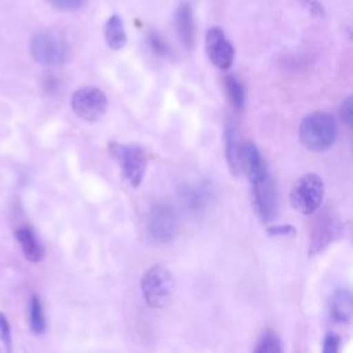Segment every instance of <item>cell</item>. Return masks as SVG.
Instances as JSON below:
<instances>
[{"mask_svg": "<svg viewBox=\"0 0 353 353\" xmlns=\"http://www.w3.org/2000/svg\"><path fill=\"white\" fill-rule=\"evenodd\" d=\"M338 137V125L334 116L328 112H313L306 114L299 125V139L312 152L330 149Z\"/></svg>", "mask_w": 353, "mask_h": 353, "instance_id": "1", "label": "cell"}, {"mask_svg": "<svg viewBox=\"0 0 353 353\" xmlns=\"http://www.w3.org/2000/svg\"><path fill=\"white\" fill-rule=\"evenodd\" d=\"M29 50L32 58L44 66H59L69 54L68 41L59 32L52 29L37 32L30 40Z\"/></svg>", "mask_w": 353, "mask_h": 353, "instance_id": "2", "label": "cell"}, {"mask_svg": "<svg viewBox=\"0 0 353 353\" xmlns=\"http://www.w3.org/2000/svg\"><path fill=\"white\" fill-rule=\"evenodd\" d=\"M141 290L146 303L150 307L160 309L167 306L174 290V279L171 272L163 265H153L143 273Z\"/></svg>", "mask_w": 353, "mask_h": 353, "instance_id": "3", "label": "cell"}, {"mask_svg": "<svg viewBox=\"0 0 353 353\" xmlns=\"http://www.w3.org/2000/svg\"><path fill=\"white\" fill-rule=\"evenodd\" d=\"M109 154L117 161L124 178L132 188H138L146 171V153L137 145H123L119 142H109Z\"/></svg>", "mask_w": 353, "mask_h": 353, "instance_id": "4", "label": "cell"}, {"mask_svg": "<svg viewBox=\"0 0 353 353\" xmlns=\"http://www.w3.org/2000/svg\"><path fill=\"white\" fill-rule=\"evenodd\" d=\"M324 199V182L314 174L302 175L292 186L290 201L295 211L309 215L319 210Z\"/></svg>", "mask_w": 353, "mask_h": 353, "instance_id": "5", "label": "cell"}, {"mask_svg": "<svg viewBox=\"0 0 353 353\" xmlns=\"http://www.w3.org/2000/svg\"><path fill=\"white\" fill-rule=\"evenodd\" d=\"M176 228L178 218L172 205L167 203H156L150 207L146 230L152 241L159 244L170 243L176 234Z\"/></svg>", "mask_w": 353, "mask_h": 353, "instance_id": "6", "label": "cell"}, {"mask_svg": "<svg viewBox=\"0 0 353 353\" xmlns=\"http://www.w3.org/2000/svg\"><path fill=\"white\" fill-rule=\"evenodd\" d=\"M70 105L73 112L83 120L95 121L99 120L108 108V98L105 92L98 87H81L72 95Z\"/></svg>", "mask_w": 353, "mask_h": 353, "instance_id": "7", "label": "cell"}, {"mask_svg": "<svg viewBox=\"0 0 353 353\" xmlns=\"http://www.w3.org/2000/svg\"><path fill=\"white\" fill-rule=\"evenodd\" d=\"M205 51L208 59L221 70H228L234 59V47L226 37L225 32L212 26L205 33Z\"/></svg>", "mask_w": 353, "mask_h": 353, "instance_id": "8", "label": "cell"}, {"mask_svg": "<svg viewBox=\"0 0 353 353\" xmlns=\"http://www.w3.org/2000/svg\"><path fill=\"white\" fill-rule=\"evenodd\" d=\"M252 188V207L258 218L266 223L270 222L277 211V196L270 175L258 183L251 185Z\"/></svg>", "mask_w": 353, "mask_h": 353, "instance_id": "9", "label": "cell"}, {"mask_svg": "<svg viewBox=\"0 0 353 353\" xmlns=\"http://www.w3.org/2000/svg\"><path fill=\"white\" fill-rule=\"evenodd\" d=\"M240 170L245 174L251 185L270 175L259 149L251 141H245L240 145Z\"/></svg>", "mask_w": 353, "mask_h": 353, "instance_id": "10", "label": "cell"}, {"mask_svg": "<svg viewBox=\"0 0 353 353\" xmlns=\"http://www.w3.org/2000/svg\"><path fill=\"white\" fill-rule=\"evenodd\" d=\"M174 25L182 44L186 48H192L194 41V17L190 3L182 1L178 6L174 17Z\"/></svg>", "mask_w": 353, "mask_h": 353, "instance_id": "11", "label": "cell"}, {"mask_svg": "<svg viewBox=\"0 0 353 353\" xmlns=\"http://www.w3.org/2000/svg\"><path fill=\"white\" fill-rule=\"evenodd\" d=\"M353 301L352 292L347 288H338L334 291L330 299V314L336 323L349 324L352 320Z\"/></svg>", "mask_w": 353, "mask_h": 353, "instance_id": "12", "label": "cell"}, {"mask_svg": "<svg viewBox=\"0 0 353 353\" xmlns=\"http://www.w3.org/2000/svg\"><path fill=\"white\" fill-rule=\"evenodd\" d=\"M15 239L18 240L21 250L23 252V256L33 263H37L43 259L44 256V250L37 239V236L34 234L33 229L28 225L19 226L15 230Z\"/></svg>", "mask_w": 353, "mask_h": 353, "instance_id": "13", "label": "cell"}, {"mask_svg": "<svg viewBox=\"0 0 353 353\" xmlns=\"http://www.w3.org/2000/svg\"><path fill=\"white\" fill-rule=\"evenodd\" d=\"M338 233H339V226L336 221H334L330 216L321 218L313 230L310 254L314 255L323 251L338 236Z\"/></svg>", "mask_w": 353, "mask_h": 353, "instance_id": "14", "label": "cell"}, {"mask_svg": "<svg viewBox=\"0 0 353 353\" xmlns=\"http://www.w3.org/2000/svg\"><path fill=\"white\" fill-rule=\"evenodd\" d=\"M225 157L229 165L230 172L234 176L241 174L240 170V145L237 141V134L233 125H228L225 128Z\"/></svg>", "mask_w": 353, "mask_h": 353, "instance_id": "15", "label": "cell"}, {"mask_svg": "<svg viewBox=\"0 0 353 353\" xmlns=\"http://www.w3.org/2000/svg\"><path fill=\"white\" fill-rule=\"evenodd\" d=\"M105 40L109 48L121 50L127 43V33L124 29V23L117 14L109 17L105 25Z\"/></svg>", "mask_w": 353, "mask_h": 353, "instance_id": "16", "label": "cell"}, {"mask_svg": "<svg viewBox=\"0 0 353 353\" xmlns=\"http://www.w3.org/2000/svg\"><path fill=\"white\" fill-rule=\"evenodd\" d=\"M210 193L204 186H189L183 189L182 200L185 205L194 214H200L205 210L208 204Z\"/></svg>", "mask_w": 353, "mask_h": 353, "instance_id": "17", "label": "cell"}, {"mask_svg": "<svg viewBox=\"0 0 353 353\" xmlns=\"http://www.w3.org/2000/svg\"><path fill=\"white\" fill-rule=\"evenodd\" d=\"M223 83H225V91L228 94L230 105L237 110L243 109L245 102V88L241 80H239L234 74H228L225 76Z\"/></svg>", "mask_w": 353, "mask_h": 353, "instance_id": "18", "label": "cell"}, {"mask_svg": "<svg viewBox=\"0 0 353 353\" xmlns=\"http://www.w3.org/2000/svg\"><path fill=\"white\" fill-rule=\"evenodd\" d=\"M29 327L36 335L46 331V314L39 295H32L29 301Z\"/></svg>", "mask_w": 353, "mask_h": 353, "instance_id": "19", "label": "cell"}, {"mask_svg": "<svg viewBox=\"0 0 353 353\" xmlns=\"http://www.w3.org/2000/svg\"><path fill=\"white\" fill-rule=\"evenodd\" d=\"M281 350V342L272 331H265L258 341V346L255 347V352L258 353H279Z\"/></svg>", "mask_w": 353, "mask_h": 353, "instance_id": "20", "label": "cell"}, {"mask_svg": "<svg viewBox=\"0 0 353 353\" xmlns=\"http://www.w3.org/2000/svg\"><path fill=\"white\" fill-rule=\"evenodd\" d=\"M146 40H148V46L153 54H156L159 57H167L170 54V47H168L167 41L156 30H150L146 36Z\"/></svg>", "mask_w": 353, "mask_h": 353, "instance_id": "21", "label": "cell"}, {"mask_svg": "<svg viewBox=\"0 0 353 353\" xmlns=\"http://www.w3.org/2000/svg\"><path fill=\"white\" fill-rule=\"evenodd\" d=\"M0 339L7 352H11V325L4 313L0 312Z\"/></svg>", "mask_w": 353, "mask_h": 353, "instance_id": "22", "label": "cell"}, {"mask_svg": "<svg viewBox=\"0 0 353 353\" xmlns=\"http://www.w3.org/2000/svg\"><path fill=\"white\" fill-rule=\"evenodd\" d=\"M48 3L61 11H74L83 7L85 0H48Z\"/></svg>", "mask_w": 353, "mask_h": 353, "instance_id": "23", "label": "cell"}, {"mask_svg": "<svg viewBox=\"0 0 353 353\" xmlns=\"http://www.w3.org/2000/svg\"><path fill=\"white\" fill-rule=\"evenodd\" d=\"M268 234L276 237H290L295 234V228L292 225H276L268 228Z\"/></svg>", "mask_w": 353, "mask_h": 353, "instance_id": "24", "label": "cell"}, {"mask_svg": "<svg viewBox=\"0 0 353 353\" xmlns=\"http://www.w3.org/2000/svg\"><path fill=\"white\" fill-rule=\"evenodd\" d=\"M339 336L334 332H328L323 342V352L324 353H336L339 349Z\"/></svg>", "mask_w": 353, "mask_h": 353, "instance_id": "25", "label": "cell"}, {"mask_svg": "<svg viewBox=\"0 0 353 353\" xmlns=\"http://www.w3.org/2000/svg\"><path fill=\"white\" fill-rule=\"evenodd\" d=\"M341 117L343 123L347 127H352V120H353V103H352V97H347L342 105H341Z\"/></svg>", "mask_w": 353, "mask_h": 353, "instance_id": "26", "label": "cell"}, {"mask_svg": "<svg viewBox=\"0 0 353 353\" xmlns=\"http://www.w3.org/2000/svg\"><path fill=\"white\" fill-rule=\"evenodd\" d=\"M303 6L307 8V11L314 15V17H323L324 15V10L321 3H319L317 0H303Z\"/></svg>", "mask_w": 353, "mask_h": 353, "instance_id": "27", "label": "cell"}]
</instances>
